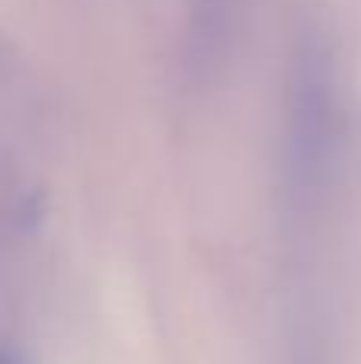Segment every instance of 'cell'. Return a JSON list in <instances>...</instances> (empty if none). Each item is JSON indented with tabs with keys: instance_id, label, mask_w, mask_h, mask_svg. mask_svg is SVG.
I'll list each match as a JSON object with an SVG mask.
<instances>
[{
	"instance_id": "obj_2",
	"label": "cell",
	"mask_w": 361,
	"mask_h": 364,
	"mask_svg": "<svg viewBox=\"0 0 361 364\" xmlns=\"http://www.w3.org/2000/svg\"><path fill=\"white\" fill-rule=\"evenodd\" d=\"M249 0H189L176 45V74L185 96H208L224 80L247 29Z\"/></svg>"
},
{
	"instance_id": "obj_1",
	"label": "cell",
	"mask_w": 361,
	"mask_h": 364,
	"mask_svg": "<svg viewBox=\"0 0 361 364\" xmlns=\"http://www.w3.org/2000/svg\"><path fill=\"white\" fill-rule=\"evenodd\" d=\"M352 147L355 119L336 29L307 16L288 42L275 154L279 205L291 224H313L336 205Z\"/></svg>"
}]
</instances>
